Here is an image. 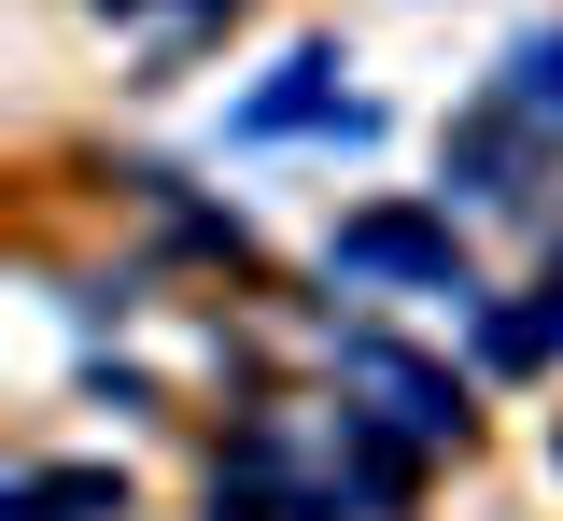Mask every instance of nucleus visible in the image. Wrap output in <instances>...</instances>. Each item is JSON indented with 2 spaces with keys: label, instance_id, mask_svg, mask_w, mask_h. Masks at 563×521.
<instances>
[{
  "label": "nucleus",
  "instance_id": "1",
  "mask_svg": "<svg viewBox=\"0 0 563 521\" xmlns=\"http://www.w3.org/2000/svg\"><path fill=\"white\" fill-rule=\"evenodd\" d=\"M339 268L352 282H437V297H465V240L422 212H352L339 225Z\"/></svg>",
  "mask_w": 563,
  "mask_h": 521
},
{
  "label": "nucleus",
  "instance_id": "2",
  "mask_svg": "<svg viewBox=\"0 0 563 521\" xmlns=\"http://www.w3.org/2000/svg\"><path fill=\"white\" fill-rule=\"evenodd\" d=\"M339 367L366 380V395H380V423H395V437H465V409H451V380H437V367H409V353H380V339H352Z\"/></svg>",
  "mask_w": 563,
  "mask_h": 521
},
{
  "label": "nucleus",
  "instance_id": "3",
  "mask_svg": "<svg viewBox=\"0 0 563 521\" xmlns=\"http://www.w3.org/2000/svg\"><path fill=\"white\" fill-rule=\"evenodd\" d=\"M113 508H128L113 465H43V479H14V521H113Z\"/></svg>",
  "mask_w": 563,
  "mask_h": 521
},
{
  "label": "nucleus",
  "instance_id": "4",
  "mask_svg": "<svg viewBox=\"0 0 563 521\" xmlns=\"http://www.w3.org/2000/svg\"><path fill=\"white\" fill-rule=\"evenodd\" d=\"M507 113H521V128H550V142H563V29H550V43H521V57H507Z\"/></svg>",
  "mask_w": 563,
  "mask_h": 521
},
{
  "label": "nucleus",
  "instance_id": "5",
  "mask_svg": "<svg viewBox=\"0 0 563 521\" xmlns=\"http://www.w3.org/2000/svg\"><path fill=\"white\" fill-rule=\"evenodd\" d=\"M128 14H155V0H128ZM169 14H225V0H169Z\"/></svg>",
  "mask_w": 563,
  "mask_h": 521
}]
</instances>
